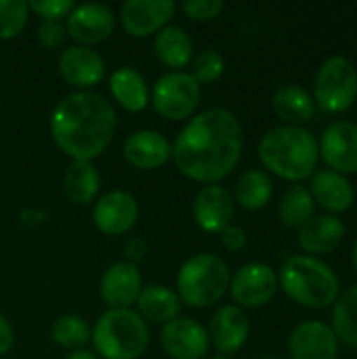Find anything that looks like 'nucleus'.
Returning a JSON list of instances; mask_svg holds the SVG:
<instances>
[{"mask_svg":"<svg viewBox=\"0 0 357 359\" xmlns=\"http://www.w3.org/2000/svg\"><path fill=\"white\" fill-rule=\"evenodd\" d=\"M311 217H316V202L307 185H290L278 204V219L288 229H301Z\"/></svg>","mask_w":357,"mask_h":359,"instance_id":"nucleus-29","label":"nucleus"},{"mask_svg":"<svg viewBox=\"0 0 357 359\" xmlns=\"http://www.w3.org/2000/svg\"><path fill=\"white\" fill-rule=\"evenodd\" d=\"M63 23L67 29V38H72L80 46L95 48L116 32L118 17L112 6L103 2H82L72 8Z\"/></svg>","mask_w":357,"mask_h":359,"instance_id":"nucleus-10","label":"nucleus"},{"mask_svg":"<svg viewBox=\"0 0 357 359\" xmlns=\"http://www.w3.org/2000/svg\"><path fill=\"white\" fill-rule=\"evenodd\" d=\"M189 74L200 86L215 84L225 74V57L217 48H204L198 55H194Z\"/></svg>","mask_w":357,"mask_h":359,"instance_id":"nucleus-33","label":"nucleus"},{"mask_svg":"<svg viewBox=\"0 0 357 359\" xmlns=\"http://www.w3.org/2000/svg\"><path fill=\"white\" fill-rule=\"evenodd\" d=\"M206 330H208L210 347H215L219 355L231 358L248 343L250 320L244 309L236 305H221L213 313Z\"/></svg>","mask_w":357,"mask_h":359,"instance_id":"nucleus-17","label":"nucleus"},{"mask_svg":"<svg viewBox=\"0 0 357 359\" xmlns=\"http://www.w3.org/2000/svg\"><path fill=\"white\" fill-rule=\"evenodd\" d=\"M347 227L337 215H316L297 233L299 246L307 257H326L335 252L345 240Z\"/></svg>","mask_w":357,"mask_h":359,"instance_id":"nucleus-21","label":"nucleus"},{"mask_svg":"<svg viewBox=\"0 0 357 359\" xmlns=\"http://www.w3.org/2000/svg\"><path fill=\"white\" fill-rule=\"evenodd\" d=\"M154 55L168 72H183L194 59V40L181 25H166L154 36Z\"/></svg>","mask_w":357,"mask_h":359,"instance_id":"nucleus-25","label":"nucleus"},{"mask_svg":"<svg viewBox=\"0 0 357 359\" xmlns=\"http://www.w3.org/2000/svg\"><path fill=\"white\" fill-rule=\"evenodd\" d=\"M284 294L305 309H328L341 294L337 271L322 259L307 255L288 257L278 273Z\"/></svg>","mask_w":357,"mask_h":359,"instance_id":"nucleus-4","label":"nucleus"},{"mask_svg":"<svg viewBox=\"0 0 357 359\" xmlns=\"http://www.w3.org/2000/svg\"><path fill=\"white\" fill-rule=\"evenodd\" d=\"M57 72L74 90H93L103 82L107 74V63L99 50L90 46L69 44L59 53Z\"/></svg>","mask_w":357,"mask_h":359,"instance_id":"nucleus-13","label":"nucleus"},{"mask_svg":"<svg viewBox=\"0 0 357 359\" xmlns=\"http://www.w3.org/2000/svg\"><path fill=\"white\" fill-rule=\"evenodd\" d=\"M316 107L326 114H343L357 101V67L343 55H332L322 61L314 76Z\"/></svg>","mask_w":357,"mask_h":359,"instance_id":"nucleus-7","label":"nucleus"},{"mask_svg":"<svg viewBox=\"0 0 357 359\" xmlns=\"http://www.w3.org/2000/svg\"><path fill=\"white\" fill-rule=\"evenodd\" d=\"M261 359H282V358H276V355H263Z\"/></svg>","mask_w":357,"mask_h":359,"instance_id":"nucleus-43","label":"nucleus"},{"mask_svg":"<svg viewBox=\"0 0 357 359\" xmlns=\"http://www.w3.org/2000/svg\"><path fill=\"white\" fill-rule=\"evenodd\" d=\"M50 341L67 351L86 349L90 343V326L78 313H63L50 324Z\"/></svg>","mask_w":357,"mask_h":359,"instance_id":"nucleus-31","label":"nucleus"},{"mask_svg":"<svg viewBox=\"0 0 357 359\" xmlns=\"http://www.w3.org/2000/svg\"><path fill=\"white\" fill-rule=\"evenodd\" d=\"M290 359H337L339 339L330 324L322 320H305L288 337Z\"/></svg>","mask_w":357,"mask_h":359,"instance_id":"nucleus-20","label":"nucleus"},{"mask_svg":"<svg viewBox=\"0 0 357 359\" xmlns=\"http://www.w3.org/2000/svg\"><path fill=\"white\" fill-rule=\"evenodd\" d=\"M278 271L267 263H246L231 273L229 294L240 309H261L269 305L278 292Z\"/></svg>","mask_w":357,"mask_h":359,"instance_id":"nucleus-9","label":"nucleus"},{"mask_svg":"<svg viewBox=\"0 0 357 359\" xmlns=\"http://www.w3.org/2000/svg\"><path fill=\"white\" fill-rule=\"evenodd\" d=\"M13 347H15V330L11 322L6 320V316L0 313V358L11 353Z\"/></svg>","mask_w":357,"mask_h":359,"instance_id":"nucleus-40","label":"nucleus"},{"mask_svg":"<svg viewBox=\"0 0 357 359\" xmlns=\"http://www.w3.org/2000/svg\"><path fill=\"white\" fill-rule=\"evenodd\" d=\"M244 126L227 107H208L185 122L173 141V164L189 181L221 185L242 160Z\"/></svg>","mask_w":357,"mask_h":359,"instance_id":"nucleus-1","label":"nucleus"},{"mask_svg":"<svg viewBox=\"0 0 357 359\" xmlns=\"http://www.w3.org/2000/svg\"><path fill=\"white\" fill-rule=\"evenodd\" d=\"M231 271L227 261L215 252H198L185 259L175 278V292L181 305L208 309L221 303L229 290Z\"/></svg>","mask_w":357,"mask_h":359,"instance_id":"nucleus-6","label":"nucleus"},{"mask_svg":"<svg viewBox=\"0 0 357 359\" xmlns=\"http://www.w3.org/2000/svg\"><path fill=\"white\" fill-rule=\"evenodd\" d=\"M309 191L314 196L316 206L328 210V215L347 212L356 204V187L349 177L339 175L335 170H316L309 183Z\"/></svg>","mask_w":357,"mask_h":359,"instance_id":"nucleus-22","label":"nucleus"},{"mask_svg":"<svg viewBox=\"0 0 357 359\" xmlns=\"http://www.w3.org/2000/svg\"><path fill=\"white\" fill-rule=\"evenodd\" d=\"M147 257V242L139 236H133L124 242V259L126 263H133V265H139L143 259Z\"/></svg>","mask_w":357,"mask_h":359,"instance_id":"nucleus-38","label":"nucleus"},{"mask_svg":"<svg viewBox=\"0 0 357 359\" xmlns=\"http://www.w3.org/2000/svg\"><path fill=\"white\" fill-rule=\"evenodd\" d=\"M36 40L46 50L61 48L67 40L65 23L63 21H40V25L36 29Z\"/></svg>","mask_w":357,"mask_h":359,"instance_id":"nucleus-36","label":"nucleus"},{"mask_svg":"<svg viewBox=\"0 0 357 359\" xmlns=\"http://www.w3.org/2000/svg\"><path fill=\"white\" fill-rule=\"evenodd\" d=\"M109 93L120 109L128 114H139L149 105L151 88L139 69L122 65L109 76Z\"/></svg>","mask_w":357,"mask_h":359,"instance_id":"nucleus-23","label":"nucleus"},{"mask_svg":"<svg viewBox=\"0 0 357 359\" xmlns=\"http://www.w3.org/2000/svg\"><path fill=\"white\" fill-rule=\"evenodd\" d=\"M63 359H99L95 351L90 349H78V351H67Z\"/></svg>","mask_w":357,"mask_h":359,"instance_id":"nucleus-41","label":"nucleus"},{"mask_svg":"<svg viewBox=\"0 0 357 359\" xmlns=\"http://www.w3.org/2000/svg\"><path fill=\"white\" fill-rule=\"evenodd\" d=\"M101 172L95 162L72 160L63 172V194L76 206L95 204L101 196Z\"/></svg>","mask_w":357,"mask_h":359,"instance_id":"nucleus-26","label":"nucleus"},{"mask_svg":"<svg viewBox=\"0 0 357 359\" xmlns=\"http://www.w3.org/2000/svg\"><path fill=\"white\" fill-rule=\"evenodd\" d=\"M339 343L357 349V284L341 290L339 299L332 305V324Z\"/></svg>","mask_w":357,"mask_h":359,"instance_id":"nucleus-30","label":"nucleus"},{"mask_svg":"<svg viewBox=\"0 0 357 359\" xmlns=\"http://www.w3.org/2000/svg\"><path fill=\"white\" fill-rule=\"evenodd\" d=\"M219 240H221V246L225 248V250H229V252H240V250H244L246 248V244H248V233H246V229H242L240 225H229V227H225L221 233H219Z\"/></svg>","mask_w":357,"mask_h":359,"instance_id":"nucleus-37","label":"nucleus"},{"mask_svg":"<svg viewBox=\"0 0 357 359\" xmlns=\"http://www.w3.org/2000/svg\"><path fill=\"white\" fill-rule=\"evenodd\" d=\"M320 158L326 162L328 170L339 175H357V124L349 120L330 122L320 141Z\"/></svg>","mask_w":357,"mask_h":359,"instance_id":"nucleus-14","label":"nucleus"},{"mask_svg":"<svg viewBox=\"0 0 357 359\" xmlns=\"http://www.w3.org/2000/svg\"><path fill=\"white\" fill-rule=\"evenodd\" d=\"M175 11L173 0H126L120 8V23L128 36L149 38L170 25Z\"/></svg>","mask_w":357,"mask_h":359,"instance_id":"nucleus-15","label":"nucleus"},{"mask_svg":"<svg viewBox=\"0 0 357 359\" xmlns=\"http://www.w3.org/2000/svg\"><path fill=\"white\" fill-rule=\"evenodd\" d=\"M236 215V202L223 185H202L191 202V217L196 225L206 233H221L231 225Z\"/></svg>","mask_w":357,"mask_h":359,"instance_id":"nucleus-16","label":"nucleus"},{"mask_svg":"<svg viewBox=\"0 0 357 359\" xmlns=\"http://www.w3.org/2000/svg\"><path fill=\"white\" fill-rule=\"evenodd\" d=\"M231 196H234V202L248 212L263 210L274 198V181L269 172H265L263 168L244 170L238 177Z\"/></svg>","mask_w":357,"mask_h":359,"instance_id":"nucleus-28","label":"nucleus"},{"mask_svg":"<svg viewBox=\"0 0 357 359\" xmlns=\"http://www.w3.org/2000/svg\"><path fill=\"white\" fill-rule=\"evenodd\" d=\"M122 156L137 170H158L173 158V143L166 135L154 128H139L122 143Z\"/></svg>","mask_w":357,"mask_h":359,"instance_id":"nucleus-18","label":"nucleus"},{"mask_svg":"<svg viewBox=\"0 0 357 359\" xmlns=\"http://www.w3.org/2000/svg\"><path fill=\"white\" fill-rule=\"evenodd\" d=\"M17 219H19V223H21L23 227L36 229V227H42V225L46 223L48 215H46L40 206H25V208L19 210Z\"/></svg>","mask_w":357,"mask_h":359,"instance_id":"nucleus-39","label":"nucleus"},{"mask_svg":"<svg viewBox=\"0 0 357 359\" xmlns=\"http://www.w3.org/2000/svg\"><path fill=\"white\" fill-rule=\"evenodd\" d=\"M206 359H231V358H223V355H217V358H206Z\"/></svg>","mask_w":357,"mask_h":359,"instance_id":"nucleus-44","label":"nucleus"},{"mask_svg":"<svg viewBox=\"0 0 357 359\" xmlns=\"http://www.w3.org/2000/svg\"><path fill=\"white\" fill-rule=\"evenodd\" d=\"M225 4L221 0H185L181 2V11L187 15V19L198 21V23H206L217 19L223 13Z\"/></svg>","mask_w":357,"mask_h":359,"instance_id":"nucleus-35","label":"nucleus"},{"mask_svg":"<svg viewBox=\"0 0 357 359\" xmlns=\"http://www.w3.org/2000/svg\"><path fill=\"white\" fill-rule=\"evenodd\" d=\"M29 6L25 0H0V40L17 38L27 21H29Z\"/></svg>","mask_w":357,"mask_h":359,"instance_id":"nucleus-32","label":"nucleus"},{"mask_svg":"<svg viewBox=\"0 0 357 359\" xmlns=\"http://www.w3.org/2000/svg\"><path fill=\"white\" fill-rule=\"evenodd\" d=\"M48 130L57 149L69 160L95 162L114 141L118 114L101 93L74 90L53 107Z\"/></svg>","mask_w":357,"mask_h":359,"instance_id":"nucleus-2","label":"nucleus"},{"mask_svg":"<svg viewBox=\"0 0 357 359\" xmlns=\"http://www.w3.org/2000/svg\"><path fill=\"white\" fill-rule=\"evenodd\" d=\"M137 313L147 322V324H158L164 326L170 320L181 316V301L177 292L164 284H149L143 286L139 299H137Z\"/></svg>","mask_w":357,"mask_h":359,"instance_id":"nucleus-27","label":"nucleus"},{"mask_svg":"<svg viewBox=\"0 0 357 359\" xmlns=\"http://www.w3.org/2000/svg\"><path fill=\"white\" fill-rule=\"evenodd\" d=\"M29 13H36L40 21H65L76 6L74 0H32L27 2Z\"/></svg>","mask_w":357,"mask_h":359,"instance_id":"nucleus-34","label":"nucleus"},{"mask_svg":"<svg viewBox=\"0 0 357 359\" xmlns=\"http://www.w3.org/2000/svg\"><path fill=\"white\" fill-rule=\"evenodd\" d=\"M139 221V202L126 189H112L93 204V223L99 233L118 238L135 229Z\"/></svg>","mask_w":357,"mask_h":359,"instance_id":"nucleus-11","label":"nucleus"},{"mask_svg":"<svg viewBox=\"0 0 357 359\" xmlns=\"http://www.w3.org/2000/svg\"><path fill=\"white\" fill-rule=\"evenodd\" d=\"M143 290V278L137 265L126 261L112 263L99 280V297L107 309H133Z\"/></svg>","mask_w":357,"mask_h":359,"instance_id":"nucleus-19","label":"nucleus"},{"mask_svg":"<svg viewBox=\"0 0 357 359\" xmlns=\"http://www.w3.org/2000/svg\"><path fill=\"white\" fill-rule=\"evenodd\" d=\"M202 101V86L189 72H166L151 88L149 105L154 111L170 122H187L196 116Z\"/></svg>","mask_w":357,"mask_h":359,"instance_id":"nucleus-8","label":"nucleus"},{"mask_svg":"<svg viewBox=\"0 0 357 359\" xmlns=\"http://www.w3.org/2000/svg\"><path fill=\"white\" fill-rule=\"evenodd\" d=\"M160 347L170 359H206L210 351L208 330L196 318L179 316L162 326Z\"/></svg>","mask_w":357,"mask_h":359,"instance_id":"nucleus-12","label":"nucleus"},{"mask_svg":"<svg viewBox=\"0 0 357 359\" xmlns=\"http://www.w3.org/2000/svg\"><path fill=\"white\" fill-rule=\"evenodd\" d=\"M149 324L135 309H107L90 328L99 359H141L149 347Z\"/></svg>","mask_w":357,"mask_h":359,"instance_id":"nucleus-5","label":"nucleus"},{"mask_svg":"<svg viewBox=\"0 0 357 359\" xmlns=\"http://www.w3.org/2000/svg\"><path fill=\"white\" fill-rule=\"evenodd\" d=\"M351 261H353V269H356L357 273V238L356 242H353V250H351Z\"/></svg>","mask_w":357,"mask_h":359,"instance_id":"nucleus-42","label":"nucleus"},{"mask_svg":"<svg viewBox=\"0 0 357 359\" xmlns=\"http://www.w3.org/2000/svg\"><path fill=\"white\" fill-rule=\"evenodd\" d=\"M271 109L286 126H301L316 116L318 107L305 86L288 82L276 88L271 97Z\"/></svg>","mask_w":357,"mask_h":359,"instance_id":"nucleus-24","label":"nucleus"},{"mask_svg":"<svg viewBox=\"0 0 357 359\" xmlns=\"http://www.w3.org/2000/svg\"><path fill=\"white\" fill-rule=\"evenodd\" d=\"M257 156L265 172L292 183L311 179L320 162L318 139L303 126L286 124L274 126L261 137Z\"/></svg>","mask_w":357,"mask_h":359,"instance_id":"nucleus-3","label":"nucleus"}]
</instances>
